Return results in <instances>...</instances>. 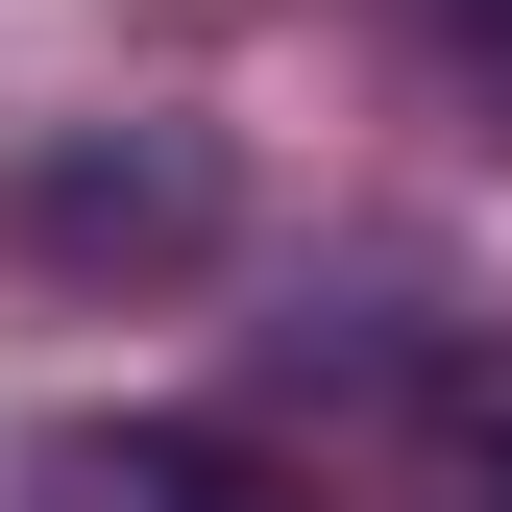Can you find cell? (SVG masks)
Wrapping results in <instances>:
<instances>
[{
	"instance_id": "obj_1",
	"label": "cell",
	"mask_w": 512,
	"mask_h": 512,
	"mask_svg": "<svg viewBox=\"0 0 512 512\" xmlns=\"http://www.w3.org/2000/svg\"><path fill=\"white\" fill-rule=\"evenodd\" d=\"M220 196H244L220 122H122V147H49L25 171V244H49V269H196Z\"/></svg>"
},
{
	"instance_id": "obj_2",
	"label": "cell",
	"mask_w": 512,
	"mask_h": 512,
	"mask_svg": "<svg viewBox=\"0 0 512 512\" xmlns=\"http://www.w3.org/2000/svg\"><path fill=\"white\" fill-rule=\"evenodd\" d=\"M0 512H293V488L244 439H196V415H74V439H25Z\"/></svg>"
},
{
	"instance_id": "obj_3",
	"label": "cell",
	"mask_w": 512,
	"mask_h": 512,
	"mask_svg": "<svg viewBox=\"0 0 512 512\" xmlns=\"http://www.w3.org/2000/svg\"><path fill=\"white\" fill-rule=\"evenodd\" d=\"M464 512H512V342L464 366Z\"/></svg>"
}]
</instances>
